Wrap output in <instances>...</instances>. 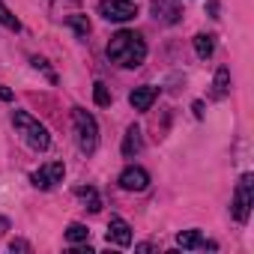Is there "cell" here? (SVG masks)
<instances>
[{
    "label": "cell",
    "instance_id": "21",
    "mask_svg": "<svg viewBox=\"0 0 254 254\" xmlns=\"http://www.w3.org/2000/svg\"><path fill=\"white\" fill-rule=\"evenodd\" d=\"M0 99H3V102H12V90H6V87H0Z\"/></svg>",
    "mask_w": 254,
    "mask_h": 254
},
{
    "label": "cell",
    "instance_id": "4",
    "mask_svg": "<svg viewBox=\"0 0 254 254\" xmlns=\"http://www.w3.org/2000/svg\"><path fill=\"white\" fill-rule=\"evenodd\" d=\"M251 206H254V177L251 174H242L236 191H233V218L236 221H248L251 215Z\"/></svg>",
    "mask_w": 254,
    "mask_h": 254
},
{
    "label": "cell",
    "instance_id": "1",
    "mask_svg": "<svg viewBox=\"0 0 254 254\" xmlns=\"http://www.w3.org/2000/svg\"><path fill=\"white\" fill-rule=\"evenodd\" d=\"M108 57H111V63H117L123 69H138L147 60V42L135 30H120L108 42Z\"/></svg>",
    "mask_w": 254,
    "mask_h": 254
},
{
    "label": "cell",
    "instance_id": "17",
    "mask_svg": "<svg viewBox=\"0 0 254 254\" xmlns=\"http://www.w3.org/2000/svg\"><path fill=\"white\" fill-rule=\"evenodd\" d=\"M66 239H69V242H87V239H90V230H87L84 224H69Z\"/></svg>",
    "mask_w": 254,
    "mask_h": 254
},
{
    "label": "cell",
    "instance_id": "16",
    "mask_svg": "<svg viewBox=\"0 0 254 254\" xmlns=\"http://www.w3.org/2000/svg\"><path fill=\"white\" fill-rule=\"evenodd\" d=\"M0 24H3L6 30H21V21L9 12V6L3 3V0H0Z\"/></svg>",
    "mask_w": 254,
    "mask_h": 254
},
{
    "label": "cell",
    "instance_id": "20",
    "mask_svg": "<svg viewBox=\"0 0 254 254\" xmlns=\"http://www.w3.org/2000/svg\"><path fill=\"white\" fill-rule=\"evenodd\" d=\"M9 251H30V245H27L24 239H12V242H9Z\"/></svg>",
    "mask_w": 254,
    "mask_h": 254
},
{
    "label": "cell",
    "instance_id": "13",
    "mask_svg": "<svg viewBox=\"0 0 254 254\" xmlns=\"http://www.w3.org/2000/svg\"><path fill=\"white\" fill-rule=\"evenodd\" d=\"M227 93H230V72L221 66L215 72V81H212V99H224Z\"/></svg>",
    "mask_w": 254,
    "mask_h": 254
},
{
    "label": "cell",
    "instance_id": "19",
    "mask_svg": "<svg viewBox=\"0 0 254 254\" xmlns=\"http://www.w3.org/2000/svg\"><path fill=\"white\" fill-rule=\"evenodd\" d=\"M93 99H96V105H102V108H105V105H111V93H108V87H105L102 81L93 87Z\"/></svg>",
    "mask_w": 254,
    "mask_h": 254
},
{
    "label": "cell",
    "instance_id": "22",
    "mask_svg": "<svg viewBox=\"0 0 254 254\" xmlns=\"http://www.w3.org/2000/svg\"><path fill=\"white\" fill-rule=\"evenodd\" d=\"M209 12H212V18H218V0H209Z\"/></svg>",
    "mask_w": 254,
    "mask_h": 254
},
{
    "label": "cell",
    "instance_id": "6",
    "mask_svg": "<svg viewBox=\"0 0 254 254\" xmlns=\"http://www.w3.org/2000/svg\"><path fill=\"white\" fill-rule=\"evenodd\" d=\"M63 174H66V168H63V162H48V165H42L39 171H33V186L36 189H54L57 183H63Z\"/></svg>",
    "mask_w": 254,
    "mask_h": 254
},
{
    "label": "cell",
    "instance_id": "10",
    "mask_svg": "<svg viewBox=\"0 0 254 254\" xmlns=\"http://www.w3.org/2000/svg\"><path fill=\"white\" fill-rule=\"evenodd\" d=\"M156 96H159V90H156V87H138V90H132L129 105H132L135 111H150V105L156 102Z\"/></svg>",
    "mask_w": 254,
    "mask_h": 254
},
{
    "label": "cell",
    "instance_id": "12",
    "mask_svg": "<svg viewBox=\"0 0 254 254\" xmlns=\"http://www.w3.org/2000/svg\"><path fill=\"white\" fill-rule=\"evenodd\" d=\"M141 147H144V141H141V129H138V126H129V129H126V138H123V156H126V159H132L135 153H141Z\"/></svg>",
    "mask_w": 254,
    "mask_h": 254
},
{
    "label": "cell",
    "instance_id": "18",
    "mask_svg": "<svg viewBox=\"0 0 254 254\" xmlns=\"http://www.w3.org/2000/svg\"><path fill=\"white\" fill-rule=\"evenodd\" d=\"M69 27H72L78 36H87V33H90V21H87L84 15H69Z\"/></svg>",
    "mask_w": 254,
    "mask_h": 254
},
{
    "label": "cell",
    "instance_id": "7",
    "mask_svg": "<svg viewBox=\"0 0 254 254\" xmlns=\"http://www.w3.org/2000/svg\"><path fill=\"white\" fill-rule=\"evenodd\" d=\"M147 186H150V174L138 165H129L120 174V189H126V191H144Z\"/></svg>",
    "mask_w": 254,
    "mask_h": 254
},
{
    "label": "cell",
    "instance_id": "3",
    "mask_svg": "<svg viewBox=\"0 0 254 254\" xmlns=\"http://www.w3.org/2000/svg\"><path fill=\"white\" fill-rule=\"evenodd\" d=\"M72 123H75V135H78V147L84 153H96L99 147V126L93 120V114H87L84 108L72 111Z\"/></svg>",
    "mask_w": 254,
    "mask_h": 254
},
{
    "label": "cell",
    "instance_id": "5",
    "mask_svg": "<svg viewBox=\"0 0 254 254\" xmlns=\"http://www.w3.org/2000/svg\"><path fill=\"white\" fill-rule=\"evenodd\" d=\"M99 15L105 21H132L138 15V6L132 0H99Z\"/></svg>",
    "mask_w": 254,
    "mask_h": 254
},
{
    "label": "cell",
    "instance_id": "9",
    "mask_svg": "<svg viewBox=\"0 0 254 254\" xmlns=\"http://www.w3.org/2000/svg\"><path fill=\"white\" fill-rule=\"evenodd\" d=\"M153 12H156V18H162V21H168V24H177L180 15H183L177 0H153Z\"/></svg>",
    "mask_w": 254,
    "mask_h": 254
},
{
    "label": "cell",
    "instance_id": "8",
    "mask_svg": "<svg viewBox=\"0 0 254 254\" xmlns=\"http://www.w3.org/2000/svg\"><path fill=\"white\" fill-rule=\"evenodd\" d=\"M108 242H114L120 248L132 245V227H129V221H126V218H111V224H108Z\"/></svg>",
    "mask_w": 254,
    "mask_h": 254
},
{
    "label": "cell",
    "instance_id": "15",
    "mask_svg": "<svg viewBox=\"0 0 254 254\" xmlns=\"http://www.w3.org/2000/svg\"><path fill=\"white\" fill-rule=\"evenodd\" d=\"M75 194L87 203L90 212H99V209H102V200H99V191H96V189H90V186L84 189V186H81V189H75Z\"/></svg>",
    "mask_w": 254,
    "mask_h": 254
},
{
    "label": "cell",
    "instance_id": "14",
    "mask_svg": "<svg viewBox=\"0 0 254 254\" xmlns=\"http://www.w3.org/2000/svg\"><path fill=\"white\" fill-rule=\"evenodd\" d=\"M194 51H197V57H200V60L212 57V51H215L212 36H209V33H197V36H194Z\"/></svg>",
    "mask_w": 254,
    "mask_h": 254
},
{
    "label": "cell",
    "instance_id": "2",
    "mask_svg": "<svg viewBox=\"0 0 254 254\" xmlns=\"http://www.w3.org/2000/svg\"><path fill=\"white\" fill-rule=\"evenodd\" d=\"M12 123H15V129L21 132V138L27 141V147H33V150H39V153L51 147L48 129H45L36 117H30L27 111H15V114H12Z\"/></svg>",
    "mask_w": 254,
    "mask_h": 254
},
{
    "label": "cell",
    "instance_id": "11",
    "mask_svg": "<svg viewBox=\"0 0 254 254\" xmlns=\"http://www.w3.org/2000/svg\"><path fill=\"white\" fill-rule=\"evenodd\" d=\"M177 245L186 248V251H194V248H215V242H206V239L200 236V230H183V233L177 236Z\"/></svg>",
    "mask_w": 254,
    "mask_h": 254
},
{
    "label": "cell",
    "instance_id": "23",
    "mask_svg": "<svg viewBox=\"0 0 254 254\" xmlns=\"http://www.w3.org/2000/svg\"><path fill=\"white\" fill-rule=\"evenodd\" d=\"M6 227H9V221H6V218H0V233H6Z\"/></svg>",
    "mask_w": 254,
    "mask_h": 254
}]
</instances>
